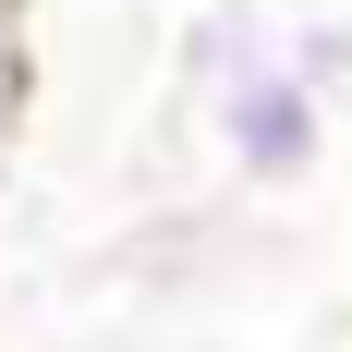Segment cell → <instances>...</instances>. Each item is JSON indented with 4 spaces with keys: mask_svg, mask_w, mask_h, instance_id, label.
Wrapping results in <instances>:
<instances>
[{
    "mask_svg": "<svg viewBox=\"0 0 352 352\" xmlns=\"http://www.w3.org/2000/svg\"><path fill=\"white\" fill-rule=\"evenodd\" d=\"M182 98H195L219 170L243 182V195H304V182L328 170L340 109H328L316 73L292 61V25H280V12H255V0L195 12V36H182Z\"/></svg>",
    "mask_w": 352,
    "mask_h": 352,
    "instance_id": "obj_1",
    "label": "cell"
},
{
    "mask_svg": "<svg viewBox=\"0 0 352 352\" xmlns=\"http://www.w3.org/2000/svg\"><path fill=\"white\" fill-rule=\"evenodd\" d=\"M292 61L328 85V109H352V12H304L292 25Z\"/></svg>",
    "mask_w": 352,
    "mask_h": 352,
    "instance_id": "obj_2",
    "label": "cell"
},
{
    "mask_svg": "<svg viewBox=\"0 0 352 352\" xmlns=\"http://www.w3.org/2000/svg\"><path fill=\"white\" fill-rule=\"evenodd\" d=\"M25 98H36V85H25V49H0V170H12V146H25Z\"/></svg>",
    "mask_w": 352,
    "mask_h": 352,
    "instance_id": "obj_3",
    "label": "cell"
},
{
    "mask_svg": "<svg viewBox=\"0 0 352 352\" xmlns=\"http://www.w3.org/2000/svg\"><path fill=\"white\" fill-rule=\"evenodd\" d=\"M0 49H25V0H0Z\"/></svg>",
    "mask_w": 352,
    "mask_h": 352,
    "instance_id": "obj_4",
    "label": "cell"
}]
</instances>
